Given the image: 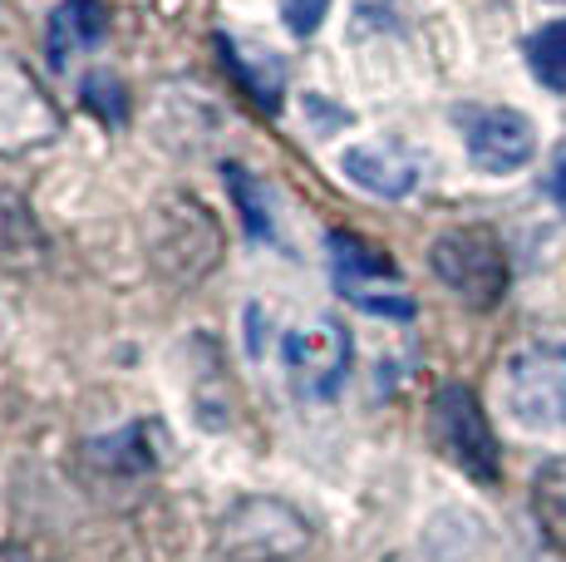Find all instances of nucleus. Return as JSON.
<instances>
[{"label":"nucleus","mask_w":566,"mask_h":562,"mask_svg":"<svg viewBox=\"0 0 566 562\" xmlns=\"http://www.w3.org/2000/svg\"><path fill=\"white\" fill-rule=\"evenodd\" d=\"M311 548V523L281 499H242L217 523L222 562H291Z\"/></svg>","instance_id":"obj_1"},{"label":"nucleus","mask_w":566,"mask_h":562,"mask_svg":"<svg viewBox=\"0 0 566 562\" xmlns=\"http://www.w3.org/2000/svg\"><path fill=\"white\" fill-rule=\"evenodd\" d=\"M433 272L449 291H459L468 306L488 311L503 301L507 291V252L497 247L493 232L483 227H459V232H443L429 252Z\"/></svg>","instance_id":"obj_2"},{"label":"nucleus","mask_w":566,"mask_h":562,"mask_svg":"<svg viewBox=\"0 0 566 562\" xmlns=\"http://www.w3.org/2000/svg\"><path fill=\"white\" fill-rule=\"evenodd\" d=\"M507 409L527 429L566 425V341H532L507 361Z\"/></svg>","instance_id":"obj_3"},{"label":"nucleus","mask_w":566,"mask_h":562,"mask_svg":"<svg viewBox=\"0 0 566 562\" xmlns=\"http://www.w3.org/2000/svg\"><path fill=\"white\" fill-rule=\"evenodd\" d=\"M281 361H286V381L301 399H335L355 361L350 331L331 316H315L281 341Z\"/></svg>","instance_id":"obj_4"},{"label":"nucleus","mask_w":566,"mask_h":562,"mask_svg":"<svg viewBox=\"0 0 566 562\" xmlns=\"http://www.w3.org/2000/svg\"><path fill=\"white\" fill-rule=\"evenodd\" d=\"M154 257H158V272H168L172 281H198L212 272L217 262V222L212 212L198 208L192 198H168L158 202L154 222Z\"/></svg>","instance_id":"obj_5"},{"label":"nucleus","mask_w":566,"mask_h":562,"mask_svg":"<svg viewBox=\"0 0 566 562\" xmlns=\"http://www.w3.org/2000/svg\"><path fill=\"white\" fill-rule=\"evenodd\" d=\"M433 439L439 449L459 464L463 473L473 479L493 483L497 479V439H493V425L483 419V405L468 385H443L433 395Z\"/></svg>","instance_id":"obj_6"},{"label":"nucleus","mask_w":566,"mask_h":562,"mask_svg":"<svg viewBox=\"0 0 566 562\" xmlns=\"http://www.w3.org/2000/svg\"><path fill=\"white\" fill-rule=\"evenodd\" d=\"M463 128V144L473 168L483 173H517L532 164L537 154V128H532L527 114L517 110H483V104H468V110L453 114Z\"/></svg>","instance_id":"obj_7"},{"label":"nucleus","mask_w":566,"mask_h":562,"mask_svg":"<svg viewBox=\"0 0 566 562\" xmlns=\"http://www.w3.org/2000/svg\"><path fill=\"white\" fill-rule=\"evenodd\" d=\"M60 138V110L45 100L30 70L0 60V154H25Z\"/></svg>","instance_id":"obj_8"},{"label":"nucleus","mask_w":566,"mask_h":562,"mask_svg":"<svg viewBox=\"0 0 566 562\" xmlns=\"http://www.w3.org/2000/svg\"><path fill=\"white\" fill-rule=\"evenodd\" d=\"M331 257H335V281L340 291L355 301L369 316H395V321H409L413 316V301L405 291H379L375 281H395V262L375 247H365L360 237H345V232H331Z\"/></svg>","instance_id":"obj_9"},{"label":"nucleus","mask_w":566,"mask_h":562,"mask_svg":"<svg viewBox=\"0 0 566 562\" xmlns=\"http://www.w3.org/2000/svg\"><path fill=\"white\" fill-rule=\"evenodd\" d=\"M340 173L355 183L369 198H385V202H399L419 188V154H409L405 144H355L340 154Z\"/></svg>","instance_id":"obj_10"},{"label":"nucleus","mask_w":566,"mask_h":562,"mask_svg":"<svg viewBox=\"0 0 566 562\" xmlns=\"http://www.w3.org/2000/svg\"><path fill=\"white\" fill-rule=\"evenodd\" d=\"M163 429L154 419H138V425H124L114 429L108 439H94L90 445V459L108 473H154L158 459H163Z\"/></svg>","instance_id":"obj_11"},{"label":"nucleus","mask_w":566,"mask_h":562,"mask_svg":"<svg viewBox=\"0 0 566 562\" xmlns=\"http://www.w3.org/2000/svg\"><path fill=\"white\" fill-rule=\"evenodd\" d=\"M104 40V6L99 0H64L50 20V60L54 70H64L70 55H80L84 45Z\"/></svg>","instance_id":"obj_12"},{"label":"nucleus","mask_w":566,"mask_h":562,"mask_svg":"<svg viewBox=\"0 0 566 562\" xmlns=\"http://www.w3.org/2000/svg\"><path fill=\"white\" fill-rule=\"evenodd\" d=\"M222 55L232 64V74L252 90V100L261 104L266 114H276L281 104V90H286V74H281V60L271 55V50H247L237 45V40H222Z\"/></svg>","instance_id":"obj_13"},{"label":"nucleus","mask_w":566,"mask_h":562,"mask_svg":"<svg viewBox=\"0 0 566 562\" xmlns=\"http://www.w3.org/2000/svg\"><path fill=\"white\" fill-rule=\"evenodd\" d=\"M532 513H537V528L557 553H566V454L547 459L532 479Z\"/></svg>","instance_id":"obj_14"},{"label":"nucleus","mask_w":566,"mask_h":562,"mask_svg":"<svg viewBox=\"0 0 566 562\" xmlns=\"http://www.w3.org/2000/svg\"><path fill=\"white\" fill-rule=\"evenodd\" d=\"M0 257L15 267H30L35 257H45V237L35 227V212L15 192H0Z\"/></svg>","instance_id":"obj_15"},{"label":"nucleus","mask_w":566,"mask_h":562,"mask_svg":"<svg viewBox=\"0 0 566 562\" xmlns=\"http://www.w3.org/2000/svg\"><path fill=\"white\" fill-rule=\"evenodd\" d=\"M527 64L547 90H566V20H552L527 40Z\"/></svg>","instance_id":"obj_16"},{"label":"nucleus","mask_w":566,"mask_h":562,"mask_svg":"<svg viewBox=\"0 0 566 562\" xmlns=\"http://www.w3.org/2000/svg\"><path fill=\"white\" fill-rule=\"evenodd\" d=\"M222 178L227 188H232L237 208H242V222L252 237H271V208H266V192L256 188V178L247 173L242 164H222Z\"/></svg>","instance_id":"obj_17"},{"label":"nucleus","mask_w":566,"mask_h":562,"mask_svg":"<svg viewBox=\"0 0 566 562\" xmlns=\"http://www.w3.org/2000/svg\"><path fill=\"white\" fill-rule=\"evenodd\" d=\"M84 104H94V114H104V118H114V124H124V84L114 80L108 70H94V74H84Z\"/></svg>","instance_id":"obj_18"},{"label":"nucleus","mask_w":566,"mask_h":562,"mask_svg":"<svg viewBox=\"0 0 566 562\" xmlns=\"http://www.w3.org/2000/svg\"><path fill=\"white\" fill-rule=\"evenodd\" d=\"M331 15V0H281V25L296 40H311Z\"/></svg>","instance_id":"obj_19"},{"label":"nucleus","mask_w":566,"mask_h":562,"mask_svg":"<svg viewBox=\"0 0 566 562\" xmlns=\"http://www.w3.org/2000/svg\"><path fill=\"white\" fill-rule=\"evenodd\" d=\"M547 192H552V202H557V208H562V218H566V154L557 158V168H552Z\"/></svg>","instance_id":"obj_20"},{"label":"nucleus","mask_w":566,"mask_h":562,"mask_svg":"<svg viewBox=\"0 0 566 562\" xmlns=\"http://www.w3.org/2000/svg\"><path fill=\"white\" fill-rule=\"evenodd\" d=\"M0 562H35V553H30V548H0Z\"/></svg>","instance_id":"obj_21"},{"label":"nucleus","mask_w":566,"mask_h":562,"mask_svg":"<svg viewBox=\"0 0 566 562\" xmlns=\"http://www.w3.org/2000/svg\"><path fill=\"white\" fill-rule=\"evenodd\" d=\"M0 336H6V326H0Z\"/></svg>","instance_id":"obj_22"}]
</instances>
